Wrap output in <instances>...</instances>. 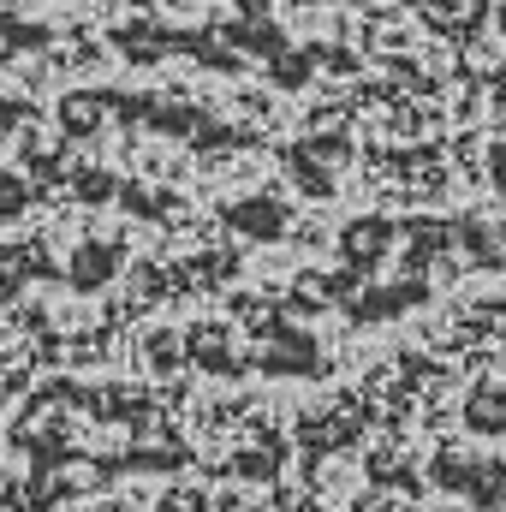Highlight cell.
<instances>
[{
  "instance_id": "1",
  "label": "cell",
  "mask_w": 506,
  "mask_h": 512,
  "mask_svg": "<svg viewBox=\"0 0 506 512\" xmlns=\"http://www.w3.org/2000/svg\"><path fill=\"white\" fill-rule=\"evenodd\" d=\"M227 221H233L239 233H251V239H280V233H286V209H280L274 197H251V203H233V209H227Z\"/></svg>"
},
{
  "instance_id": "2",
  "label": "cell",
  "mask_w": 506,
  "mask_h": 512,
  "mask_svg": "<svg viewBox=\"0 0 506 512\" xmlns=\"http://www.w3.org/2000/svg\"><path fill=\"white\" fill-rule=\"evenodd\" d=\"M340 245H346V256H352L358 268H370L376 256H387V245H393V227H387V221H352Z\"/></svg>"
},
{
  "instance_id": "3",
  "label": "cell",
  "mask_w": 506,
  "mask_h": 512,
  "mask_svg": "<svg viewBox=\"0 0 506 512\" xmlns=\"http://www.w3.org/2000/svg\"><path fill=\"white\" fill-rule=\"evenodd\" d=\"M114 268H120V251L114 245H84V251L72 256V286H102Z\"/></svg>"
},
{
  "instance_id": "4",
  "label": "cell",
  "mask_w": 506,
  "mask_h": 512,
  "mask_svg": "<svg viewBox=\"0 0 506 512\" xmlns=\"http://www.w3.org/2000/svg\"><path fill=\"white\" fill-rule=\"evenodd\" d=\"M262 364H268V370H292V376H298V370H316V352H310V340H304V334H286V340H274V352H268Z\"/></svg>"
},
{
  "instance_id": "5",
  "label": "cell",
  "mask_w": 506,
  "mask_h": 512,
  "mask_svg": "<svg viewBox=\"0 0 506 512\" xmlns=\"http://www.w3.org/2000/svg\"><path fill=\"white\" fill-rule=\"evenodd\" d=\"M465 495H471L477 507H501V501H506V471H501V465L471 471V477H465Z\"/></svg>"
},
{
  "instance_id": "6",
  "label": "cell",
  "mask_w": 506,
  "mask_h": 512,
  "mask_svg": "<svg viewBox=\"0 0 506 512\" xmlns=\"http://www.w3.org/2000/svg\"><path fill=\"white\" fill-rule=\"evenodd\" d=\"M66 126L72 131H96V102H90V96H72V102H66Z\"/></svg>"
},
{
  "instance_id": "7",
  "label": "cell",
  "mask_w": 506,
  "mask_h": 512,
  "mask_svg": "<svg viewBox=\"0 0 506 512\" xmlns=\"http://www.w3.org/2000/svg\"><path fill=\"white\" fill-rule=\"evenodd\" d=\"M24 209V185L12 173H0V215H18Z\"/></svg>"
},
{
  "instance_id": "8",
  "label": "cell",
  "mask_w": 506,
  "mask_h": 512,
  "mask_svg": "<svg viewBox=\"0 0 506 512\" xmlns=\"http://www.w3.org/2000/svg\"><path fill=\"white\" fill-rule=\"evenodd\" d=\"M251 6H262V0H251Z\"/></svg>"
}]
</instances>
